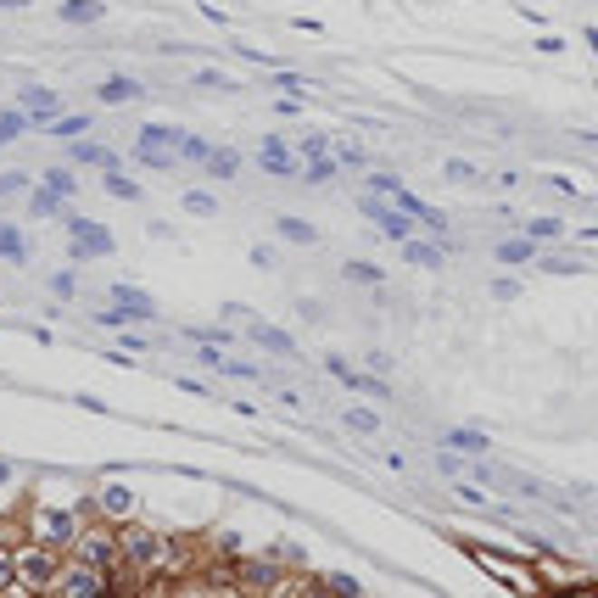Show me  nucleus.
<instances>
[{"instance_id": "16", "label": "nucleus", "mask_w": 598, "mask_h": 598, "mask_svg": "<svg viewBox=\"0 0 598 598\" xmlns=\"http://www.w3.org/2000/svg\"><path fill=\"white\" fill-rule=\"evenodd\" d=\"M403 257L420 263V269H442V246H430V241H403Z\"/></svg>"}, {"instance_id": "27", "label": "nucleus", "mask_w": 598, "mask_h": 598, "mask_svg": "<svg viewBox=\"0 0 598 598\" xmlns=\"http://www.w3.org/2000/svg\"><path fill=\"white\" fill-rule=\"evenodd\" d=\"M45 185H51L56 196H73V190H79V179H73V169H51V174H45Z\"/></svg>"}, {"instance_id": "4", "label": "nucleus", "mask_w": 598, "mask_h": 598, "mask_svg": "<svg viewBox=\"0 0 598 598\" xmlns=\"http://www.w3.org/2000/svg\"><path fill=\"white\" fill-rule=\"evenodd\" d=\"M34 537L51 548H73L79 537V509H34Z\"/></svg>"}, {"instance_id": "41", "label": "nucleus", "mask_w": 598, "mask_h": 598, "mask_svg": "<svg viewBox=\"0 0 598 598\" xmlns=\"http://www.w3.org/2000/svg\"><path fill=\"white\" fill-rule=\"evenodd\" d=\"M0 481H6V464H0Z\"/></svg>"}, {"instance_id": "8", "label": "nucleus", "mask_w": 598, "mask_h": 598, "mask_svg": "<svg viewBox=\"0 0 598 598\" xmlns=\"http://www.w3.org/2000/svg\"><path fill=\"white\" fill-rule=\"evenodd\" d=\"M324 363H330V375H336V381H347L352 391H370V397H391V386H386L381 375H363V370H347V358H336V352H330Z\"/></svg>"}, {"instance_id": "5", "label": "nucleus", "mask_w": 598, "mask_h": 598, "mask_svg": "<svg viewBox=\"0 0 598 598\" xmlns=\"http://www.w3.org/2000/svg\"><path fill=\"white\" fill-rule=\"evenodd\" d=\"M363 213H370V218L381 224V236H386V241H409V236H414V229H420V218H409V213H403V207H397V202L386 207V196H375V190H370V196H363Z\"/></svg>"}, {"instance_id": "10", "label": "nucleus", "mask_w": 598, "mask_h": 598, "mask_svg": "<svg viewBox=\"0 0 598 598\" xmlns=\"http://www.w3.org/2000/svg\"><path fill=\"white\" fill-rule=\"evenodd\" d=\"M95 509H101V520L123 526L129 515H135V492H129V487H107V492H101V504H95Z\"/></svg>"}, {"instance_id": "22", "label": "nucleus", "mask_w": 598, "mask_h": 598, "mask_svg": "<svg viewBox=\"0 0 598 598\" xmlns=\"http://www.w3.org/2000/svg\"><path fill=\"white\" fill-rule=\"evenodd\" d=\"M62 17H68V23H95V17H101V6H95V0H68Z\"/></svg>"}, {"instance_id": "12", "label": "nucleus", "mask_w": 598, "mask_h": 598, "mask_svg": "<svg viewBox=\"0 0 598 598\" xmlns=\"http://www.w3.org/2000/svg\"><path fill=\"white\" fill-rule=\"evenodd\" d=\"M257 162H263L269 174H303V162H296L280 140H263V146H257Z\"/></svg>"}, {"instance_id": "9", "label": "nucleus", "mask_w": 598, "mask_h": 598, "mask_svg": "<svg viewBox=\"0 0 598 598\" xmlns=\"http://www.w3.org/2000/svg\"><path fill=\"white\" fill-rule=\"evenodd\" d=\"M112 308H118L123 319H157V303H151L146 291H135V285H118V291H112Z\"/></svg>"}, {"instance_id": "37", "label": "nucleus", "mask_w": 598, "mask_h": 598, "mask_svg": "<svg viewBox=\"0 0 598 598\" xmlns=\"http://www.w3.org/2000/svg\"><path fill=\"white\" fill-rule=\"evenodd\" d=\"M448 179H453V185H470L476 169H470V162H448Z\"/></svg>"}, {"instance_id": "32", "label": "nucleus", "mask_w": 598, "mask_h": 598, "mask_svg": "<svg viewBox=\"0 0 598 598\" xmlns=\"http://www.w3.org/2000/svg\"><path fill=\"white\" fill-rule=\"evenodd\" d=\"M185 213L207 218V213H213V196H207V190H190V196H185Z\"/></svg>"}, {"instance_id": "23", "label": "nucleus", "mask_w": 598, "mask_h": 598, "mask_svg": "<svg viewBox=\"0 0 598 598\" xmlns=\"http://www.w3.org/2000/svg\"><path fill=\"white\" fill-rule=\"evenodd\" d=\"M347 425L358 430V437H375V430H381V414H370V409H347Z\"/></svg>"}, {"instance_id": "14", "label": "nucleus", "mask_w": 598, "mask_h": 598, "mask_svg": "<svg viewBox=\"0 0 598 598\" xmlns=\"http://www.w3.org/2000/svg\"><path fill=\"white\" fill-rule=\"evenodd\" d=\"M252 342H257V347H269V352H280V358L296 352V342L285 336V330H275V324H252Z\"/></svg>"}, {"instance_id": "19", "label": "nucleus", "mask_w": 598, "mask_h": 598, "mask_svg": "<svg viewBox=\"0 0 598 598\" xmlns=\"http://www.w3.org/2000/svg\"><path fill=\"white\" fill-rule=\"evenodd\" d=\"M330 174H336V157H324V151H319V157H308V162H303V185H324V179H330Z\"/></svg>"}, {"instance_id": "40", "label": "nucleus", "mask_w": 598, "mask_h": 598, "mask_svg": "<svg viewBox=\"0 0 598 598\" xmlns=\"http://www.w3.org/2000/svg\"><path fill=\"white\" fill-rule=\"evenodd\" d=\"M587 45H593V56H598V28H587Z\"/></svg>"}, {"instance_id": "17", "label": "nucleus", "mask_w": 598, "mask_h": 598, "mask_svg": "<svg viewBox=\"0 0 598 598\" xmlns=\"http://www.w3.org/2000/svg\"><path fill=\"white\" fill-rule=\"evenodd\" d=\"M275 229H280L285 241H296V246H313V241H319V229H313V224H303V218H291V213H285Z\"/></svg>"}, {"instance_id": "29", "label": "nucleus", "mask_w": 598, "mask_h": 598, "mask_svg": "<svg viewBox=\"0 0 598 598\" xmlns=\"http://www.w3.org/2000/svg\"><path fill=\"white\" fill-rule=\"evenodd\" d=\"M23 135V112H0V146H12Z\"/></svg>"}, {"instance_id": "39", "label": "nucleus", "mask_w": 598, "mask_h": 598, "mask_svg": "<svg viewBox=\"0 0 598 598\" xmlns=\"http://www.w3.org/2000/svg\"><path fill=\"white\" fill-rule=\"evenodd\" d=\"M28 6V0H0V12H23Z\"/></svg>"}, {"instance_id": "30", "label": "nucleus", "mask_w": 598, "mask_h": 598, "mask_svg": "<svg viewBox=\"0 0 598 598\" xmlns=\"http://www.w3.org/2000/svg\"><path fill=\"white\" fill-rule=\"evenodd\" d=\"M526 229H531L537 241H554V236H564V224H559V218H531Z\"/></svg>"}, {"instance_id": "34", "label": "nucleus", "mask_w": 598, "mask_h": 598, "mask_svg": "<svg viewBox=\"0 0 598 598\" xmlns=\"http://www.w3.org/2000/svg\"><path fill=\"white\" fill-rule=\"evenodd\" d=\"M330 157H336V162H347V169H358V162H363V151H358V146H347V140H336V146H330Z\"/></svg>"}, {"instance_id": "1", "label": "nucleus", "mask_w": 598, "mask_h": 598, "mask_svg": "<svg viewBox=\"0 0 598 598\" xmlns=\"http://www.w3.org/2000/svg\"><path fill=\"white\" fill-rule=\"evenodd\" d=\"M12 571H17V582H12V593H51V582H56V571H62V548H51V543H23L17 554H12Z\"/></svg>"}, {"instance_id": "25", "label": "nucleus", "mask_w": 598, "mask_h": 598, "mask_svg": "<svg viewBox=\"0 0 598 598\" xmlns=\"http://www.w3.org/2000/svg\"><path fill=\"white\" fill-rule=\"evenodd\" d=\"M442 442H448V448H476V453H487V437H481V430H448Z\"/></svg>"}, {"instance_id": "20", "label": "nucleus", "mask_w": 598, "mask_h": 598, "mask_svg": "<svg viewBox=\"0 0 598 598\" xmlns=\"http://www.w3.org/2000/svg\"><path fill=\"white\" fill-rule=\"evenodd\" d=\"M40 129H45V135H84L90 118H84V112H79V118H62V112H56V118H45Z\"/></svg>"}, {"instance_id": "6", "label": "nucleus", "mask_w": 598, "mask_h": 598, "mask_svg": "<svg viewBox=\"0 0 598 598\" xmlns=\"http://www.w3.org/2000/svg\"><path fill=\"white\" fill-rule=\"evenodd\" d=\"M73 257H107L112 252V236H107V224H90V218H73Z\"/></svg>"}, {"instance_id": "38", "label": "nucleus", "mask_w": 598, "mask_h": 598, "mask_svg": "<svg viewBox=\"0 0 598 598\" xmlns=\"http://www.w3.org/2000/svg\"><path fill=\"white\" fill-rule=\"evenodd\" d=\"M23 185H28V179H23V174H0V196H17V190H23Z\"/></svg>"}, {"instance_id": "28", "label": "nucleus", "mask_w": 598, "mask_h": 598, "mask_svg": "<svg viewBox=\"0 0 598 598\" xmlns=\"http://www.w3.org/2000/svg\"><path fill=\"white\" fill-rule=\"evenodd\" d=\"M34 213H40V218H51V213H62V196H56L51 185H45V190H34Z\"/></svg>"}, {"instance_id": "3", "label": "nucleus", "mask_w": 598, "mask_h": 598, "mask_svg": "<svg viewBox=\"0 0 598 598\" xmlns=\"http://www.w3.org/2000/svg\"><path fill=\"white\" fill-rule=\"evenodd\" d=\"M73 559H84V564H101V571H118V526L107 520V526H79V537H73Z\"/></svg>"}, {"instance_id": "11", "label": "nucleus", "mask_w": 598, "mask_h": 598, "mask_svg": "<svg viewBox=\"0 0 598 598\" xmlns=\"http://www.w3.org/2000/svg\"><path fill=\"white\" fill-rule=\"evenodd\" d=\"M17 107H23V118H40V123H45V118H56L62 95H56V90H23V95H17Z\"/></svg>"}, {"instance_id": "24", "label": "nucleus", "mask_w": 598, "mask_h": 598, "mask_svg": "<svg viewBox=\"0 0 598 598\" xmlns=\"http://www.w3.org/2000/svg\"><path fill=\"white\" fill-rule=\"evenodd\" d=\"M497 257H504V263H531V257H537V246H531V241H504V246H497Z\"/></svg>"}, {"instance_id": "26", "label": "nucleus", "mask_w": 598, "mask_h": 598, "mask_svg": "<svg viewBox=\"0 0 598 598\" xmlns=\"http://www.w3.org/2000/svg\"><path fill=\"white\" fill-rule=\"evenodd\" d=\"M0 257H12V263H23V257H28V246H23L17 229H0Z\"/></svg>"}, {"instance_id": "7", "label": "nucleus", "mask_w": 598, "mask_h": 598, "mask_svg": "<svg viewBox=\"0 0 598 598\" xmlns=\"http://www.w3.org/2000/svg\"><path fill=\"white\" fill-rule=\"evenodd\" d=\"M236 587H241V593H280V587H285V576L275 571L269 559H246L241 571H236Z\"/></svg>"}, {"instance_id": "31", "label": "nucleus", "mask_w": 598, "mask_h": 598, "mask_svg": "<svg viewBox=\"0 0 598 598\" xmlns=\"http://www.w3.org/2000/svg\"><path fill=\"white\" fill-rule=\"evenodd\" d=\"M347 280H358V285H381V269H375V263H347Z\"/></svg>"}, {"instance_id": "21", "label": "nucleus", "mask_w": 598, "mask_h": 598, "mask_svg": "<svg viewBox=\"0 0 598 598\" xmlns=\"http://www.w3.org/2000/svg\"><path fill=\"white\" fill-rule=\"evenodd\" d=\"M107 190L118 196V202H140V185L129 179V174H118V169H107Z\"/></svg>"}, {"instance_id": "15", "label": "nucleus", "mask_w": 598, "mask_h": 598, "mask_svg": "<svg viewBox=\"0 0 598 598\" xmlns=\"http://www.w3.org/2000/svg\"><path fill=\"white\" fill-rule=\"evenodd\" d=\"M140 95V84L135 79H123V73H112L107 84H101V101H112V107H123V101H135Z\"/></svg>"}, {"instance_id": "35", "label": "nucleus", "mask_w": 598, "mask_h": 598, "mask_svg": "<svg viewBox=\"0 0 598 598\" xmlns=\"http://www.w3.org/2000/svg\"><path fill=\"white\" fill-rule=\"evenodd\" d=\"M319 593H336V598L347 593V598H352V593H358V582H352V576H330V582H324Z\"/></svg>"}, {"instance_id": "33", "label": "nucleus", "mask_w": 598, "mask_h": 598, "mask_svg": "<svg viewBox=\"0 0 598 598\" xmlns=\"http://www.w3.org/2000/svg\"><path fill=\"white\" fill-rule=\"evenodd\" d=\"M179 157H190V162H207V140H196V135H179Z\"/></svg>"}, {"instance_id": "18", "label": "nucleus", "mask_w": 598, "mask_h": 598, "mask_svg": "<svg viewBox=\"0 0 598 598\" xmlns=\"http://www.w3.org/2000/svg\"><path fill=\"white\" fill-rule=\"evenodd\" d=\"M236 169H241V151H207V174L213 179H236Z\"/></svg>"}, {"instance_id": "13", "label": "nucleus", "mask_w": 598, "mask_h": 598, "mask_svg": "<svg viewBox=\"0 0 598 598\" xmlns=\"http://www.w3.org/2000/svg\"><path fill=\"white\" fill-rule=\"evenodd\" d=\"M73 162H84V169H118V157L95 140H73Z\"/></svg>"}, {"instance_id": "36", "label": "nucleus", "mask_w": 598, "mask_h": 598, "mask_svg": "<svg viewBox=\"0 0 598 598\" xmlns=\"http://www.w3.org/2000/svg\"><path fill=\"white\" fill-rule=\"evenodd\" d=\"M12 582H17V571H12V554L0 548V593H12Z\"/></svg>"}, {"instance_id": "2", "label": "nucleus", "mask_w": 598, "mask_h": 598, "mask_svg": "<svg viewBox=\"0 0 598 598\" xmlns=\"http://www.w3.org/2000/svg\"><path fill=\"white\" fill-rule=\"evenodd\" d=\"M370 190H375V196H386V202H397V207H403L409 218H420V229H430V236H437V229H448V218H442L437 207H425V202H420V196H414L403 179H391V174H375V179H370Z\"/></svg>"}]
</instances>
